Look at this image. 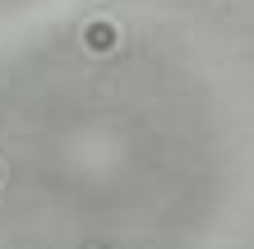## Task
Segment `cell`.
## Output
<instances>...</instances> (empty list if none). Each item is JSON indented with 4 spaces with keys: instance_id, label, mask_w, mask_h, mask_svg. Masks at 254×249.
<instances>
[]
</instances>
